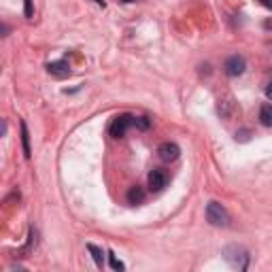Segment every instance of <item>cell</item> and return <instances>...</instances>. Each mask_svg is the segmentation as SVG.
<instances>
[{
    "mask_svg": "<svg viewBox=\"0 0 272 272\" xmlns=\"http://www.w3.org/2000/svg\"><path fill=\"white\" fill-rule=\"evenodd\" d=\"M223 257H225V262H228L230 266H234L238 270H247L249 268V260H251L249 251L238 247V245H230V247H225L223 249Z\"/></svg>",
    "mask_w": 272,
    "mask_h": 272,
    "instance_id": "1",
    "label": "cell"
},
{
    "mask_svg": "<svg viewBox=\"0 0 272 272\" xmlns=\"http://www.w3.org/2000/svg\"><path fill=\"white\" fill-rule=\"evenodd\" d=\"M206 221L211 225H215V228H225V225L230 223V215H228V211H225V206L215 202V200H211V202L206 204Z\"/></svg>",
    "mask_w": 272,
    "mask_h": 272,
    "instance_id": "2",
    "label": "cell"
},
{
    "mask_svg": "<svg viewBox=\"0 0 272 272\" xmlns=\"http://www.w3.org/2000/svg\"><path fill=\"white\" fill-rule=\"evenodd\" d=\"M134 115L130 113H121L117 115V117L113 119V124L109 126V134L113 136V138H124L126 132H128V128H134Z\"/></svg>",
    "mask_w": 272,
    "mask_h": 272,
    "instance_id": "3",
    "label": "cell"
},
{
    "mask_svg": "<svg viewBox=\"0 0 272 272\" xmlns=\"http://www.w3.org/2000/svg\"><path fill=\"white\" fill-rule=\"evenodd\" d=\"M223 70L228 77H241L247 70V60L243 55H230L223 64Z\"/></svg>",
    "mask_w": 272,
    "mask_h": 272,
    "instance_id": "4",
    "label": "cell"
},
{
    "mask_svg": "<svg viewBox=\"0 0 272 272\" xmlns=\"http://www.w3.org/2000/svg\"><path fill=\"white\" fill-rule=\"evenodd\" d=\"M168 183V174L166 170H162V168H153L151 172H149V190L151 191H162Z\"/></svg>",
    "mask_w": 272,
    "mask_h": 272,
    "instance_id": "5",
    "label": "cell"
},
{
    "mask_svg": "<svg viewBox=\"0 0 272 272\" xmlns=\"http://www.w3.org/2000/svg\"><path fill=\"white\" fill-rule=\"evenodd\" d=\"M181 155V149L177 142H162L158 147V158L162 162H174Z\"/></svg>",
    "mask_w": 272,
    "mask_h": 272,
    "instance_id": "6",
    "label": "cell"
},
{
    "mask_svg": "<svg viewBox=\"0 0 272 272\" xmlns=\"http://www.w3.org/2000/svg\"><path fill=\"white\" fill-rule=\"evenodd\" d=\"M47 70H49V75H54V77H68L70 75V66H68V62H49L47 64Z\"/></svg>",
    "mask_w": 272,
    "mask_h": 272,
    "instance_id": "7",
    "label": "cell"
},
{
    "mask_svg": "<svg viewBox=\"0 0 272 272\" xmlns=\"http://www.w3.org/2000/svg\"><path fill=\"white\" fill-rule=\"evenodd\" d=\"M128 202H130V204H142V200H145V190H142V187L140 185H132L130 187V190H128Z\"/></svg>",
    "mask_w": 272,
    "mask_h": 272,
    "instance_id": "8",
    "label": "cell"
},
{
    "mask_svg": "<svg viewBox=\"0 0 272 272\" xmlns=\"http://www.w3.org/2000/svg\"><path fill=\"white\" fill-rule=\"evenodd\" d=\"M87 251H89V253H92L94 262H96V266H98V268H102V266H105V253H102V249H100V247H96V245L87 243Z\"/></svg>",
    "mask_w": 272,
    "mask_h": 272,
    "instance_id": "9",
    "label": "cell"
},
{
    "mask_svg": "<svg viewBox=\"0 0 272 272\" xmlns=\"http://www.w3.org/2000/svg\"><path fill=\"white\" fill-rule=\"evenodd\" d=\"M260 121H262V126H266V128H270L272 126V105H262V109H260Z\"/></svg>",
    "mask_w": 272,
    "mask_h": 272,
    "instance_id": "10",
    "label": "cell"
},
{
    "mask_svg": "<svg viewBox=\"0 0 272 272\" xmlns=\"http://www.w3.org/2000/svg\"><path fill=\"white\" fill-rule=\"evenodd\" d=\"M22 145H24V155L26 158H30V134H28V126H26V121H22Z\"/></svg>",
    "mask_w": 272,
    "mask_h": 272,
    "instance_id": "11",
    "label": "cell"
},
{
    "mask_svg": "<svg viewBox=\"0 0 272 272\" xmlns=\"http://www.w3.org/2000/svg\"><path fill=\"white\" fill-rule=\"evenodd\" d=\"M232 109H234V105H232V100H219V115L221 117H230V113H232Z\"/></svg>",
    "mask_w": 272,
    "mask_h": 272,
    "instance_id": "12",
    "label": "cell"
},
{
    "mask_svg": "<svg viewBox=\"0 0 272 272\" xmlns=\"http://www.w3.org/2000/svg\"><path fill=\"white\" fill-rule=\"evenodd\" d=\"M109 264H111V268L113 270H117V272H121V270H126V266H124V262H119L117 257H115V253L113 251H109Z\"/></svg>",
    "mask_w": 272,
    "mask_h": 272,
    "instance_id": "13",
    "label": "cell"
},
{
    "mask_svg": "<svg viewBox=\"0 0 272 272\" xmlns=\"http://www.w3.org/2000/svg\"><path fill=\"white\" fill-rule=\"evenodd\" d=\"M149 126H151L149 117H136L134 119V128H138V130H149Z\"/></svg>",
    "mask_w": 272,
    "mask_h": 272,
    "instance_id": "14",
    "label": "cell"
},
{
    "mask_svg": "<svg viewBox=\"0 0 272 272\" xmlns=\"http://www.w3.org/2000/svg\"><path fill=\"white\" fill-rule=\"evenodd\" d=\"M24 13H26V17H32L34 15V6H32V0H24Z\"/></svg>",
    "mask_w": 272,
    "mask_h": 272,
    "instance_id": "15",
    "label": "cell"
},
{
    "mask_svg": "<svg viewBox=\"0 0 272 272\" xmlns=\"http://www.w3.org/2000/svg\"><path fill=\"white\" fill-rule=\"evenodd\" d=\"M266 96H268V98L272 100V81H270L268 85H266Z\"/></svg>",
    "mask_w": 272,
    "mask_h": 272,
    "instance_id": "16",
    "label": "cell"
},
{
    "mask_svg": "<svg viewBox=\"0 0 272 272\" xmlns=\"http://www.w3.org/2000/svg\"><path fill=\"white\" fill-rule=\"evenodd\" d=\"M260 2H262L264 6H266V9H270V11H272V0H260Z\"/></svg>",
    "mask_w": 272,
    "mask_h": 272,
    "instance_id": "17",
    "label": "cell"
}]
</instances>
